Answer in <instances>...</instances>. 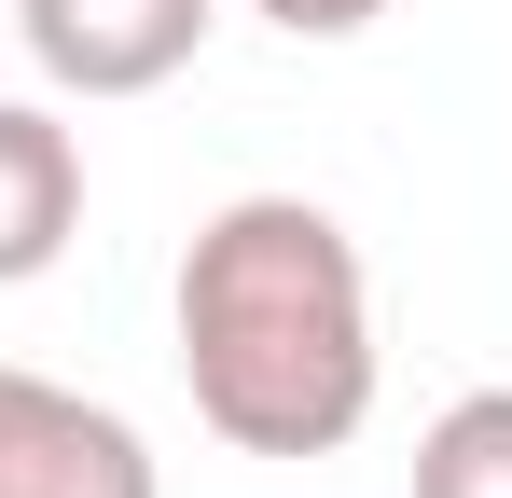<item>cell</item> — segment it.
<instances>
[{
  "instance_id": "cell-1",
  "label": "cell",
  "mask_w": 512,
  "mask_h": 498,
  "mask_svg": "<svg viewBox=\"0 0 512 498\" xmlns=\"http://www.w3.org/2000/svg\"><path fill=\"white\" fill-rule=\"evenodd\" d=\"M180 388L236 457H333L374 415V263L319 194H236L180 249Z\"/></svg>"
},
{
  "instance_id": "cell-2",
  "label": "cell",
  "mask_w": 512,
  "mask_h": 498,
  "mask_svg": "<svg viewBox=\"0 0 512 498\" xmlns=\"http://www.w3.org/2000/svg\"><path fill=\"white\" fill-rule=\"evenodd\" d=\"M222 0H14V42L56 97H153L208 56Z\"/></svg>"
},
{
  "instance_id": "cell-3",
  "label": "cell",
  "mask_w": 512,
  "mask_h": 498,
  "mask_svg": "<svg viewBox=\"0 0 512 498\" xmlns=\"http://www.w3.org/2000/svg\"><path fill=\"white\" fill-rule=\"evenodd\" d=\"M0 498H167V471H153L139 415L0 360Z\"/></svg>"
},
{
  "instance_id": "cell-4",
  "label": "cell",
  "mask_w": 512,
  "mask_h": 498,
  "mask_svg": "<svg viewBox=\"0 0 512 498\" xmlns=\"http://www.w3.org/2000/svg\"><path fill=\"white\" fill-rule=\"evenodd\" d=\"M84 236V139L42 97H0V291L56 277Z\"/></svg>"
},
{
  "instance_id": "cell-5",
  "label": "cell",
  "mask_w": 512,
  "mask_h": 498,
  "mask_svg": "<svg viewBox=\"0 0 512 498\" xmlns=\"http://www.w3.org/2000/svg\"><path fill=\"white\" fill-rule=\"evenodd\" d=\"M416 498H512V388H457L416 429Z\"/></svg>"
},
{
  "instance_id": "cell-6",
  "label": "cell",
  "mask_w": 512,
  "mask_h": 498,
  "mask_svg": "<svg viewBox=\"0 0 512 498\" xmlns=\"http://www.w3.org/2000/svg\"><path fill=\"white\" fill-rule=\"evenodd\" d=\"M250 14L277 28V42H360V28H374L388 0H250Z\"/></svg>"
}]
</instances>
